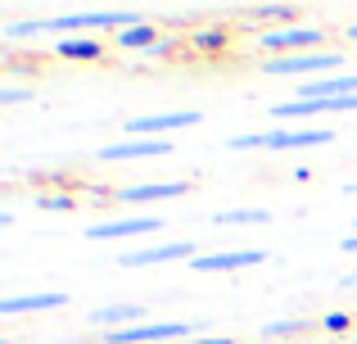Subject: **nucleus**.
<instances>
[{
	"mask_svg": "<svg viewBox=\"0 0 357 344\" xmlns=\"http://www.w3.org/2000/svg\"><path fill=\"white\" fill-rule=\"evenodd\" d=\"M140 18L127 14V9H91V14H63V18H41V23H9L5 36H41V32H54L63 41V36H82L91 32V27H109V32H127V27H136Z\"/></svg>",
	"mask_w": 357,
	"mask_h": 344,
	"instance_id": "nucleus-1",
	"label": "nucleus"
},
{
	"mask_svg": "<svg viewBox=\"0 0 357 344\" xmlns=\"http://www.w3.org/2000/svg\"><path fill=\"white\" fill-rule=\"evenodd\" d=\"M344 63L340 50H307V54H285V59H262V73L271 77H303V73H335Z\"/></svg>",
	"mask_w": 357,
	"mask_h": 344,
	"instance_id": "nucleus-2",
	"label": "nucleus"
},
{
	"mask_svg": "<svg viewBox=\"0 0 357 344\" xmlns=\"http://www.w3.org/2000/svg\"><path fill=\"white\" fill-rule=\"evenodd\" d=\"M176 340H190V322H145V327L109 336V344H176Z\"/></svg>",
	"mask_w": 357,
	"mask_h": 344,
	"instance_id": "nucleus-3",
	"label": "nucleus"
},
{
	"mask_svg": "<svg viewBox=\"0 0 357 344\" xmlns=\"http://www.w3.org/2000/svg\"><path fill=\"white\" fill-rule=\"evenodd\" d=\"M326 27H276V32L258 36V50H321Z\"/></svg>",
	"mask_w": 357,
	"mask_h": 344,
	"instance_id": "nucleus-4",
	"label": "nucleus"
},
{
	"mask_svg": "<svg viewBox=\"0 0 357 344\" xmlns=\"http://www.w3.org/2000/svg\"><path fill=\"white\" fill-rule=\"evenodd\" d=\"M199 114L195 109H172V114H149V118H131L122 132H131V141H154V132H176V127H195Z\"/></svg>",
	"mask_w": 357,
	"mask_h": 344,
	"instance_id": "nucleus-5",
	"label": "nucleus"
},
{
	"mask_svg": "<svg viewBox=\"0 0 357 344\" xmlns=\"http://www.w3.org/2000/svg\"><path fill=\"white\" fill-rule=\"evenodd\" d=\"M172 258H199L195 240H172V245H149V249H131L122 254V267H154V263H172Z\"/></svg>",
	"mask_w": 357,
	"mask_h": 344,
	"instance_id": "nucleus-6",
	"label": "nucleus"
},
{
	"mask_svg": "<svg viewBox=\"0 0 357 344\" xmlns=\"http://www.w3.org/2000/svg\"><path fill=\"white\" fill-rule=\"evenodd\" d=\"M163 154H172V141L154 136V141H118V145H105L100 159H105V163H122V159H163Z\"/></svg>",
	"mask_w": 357,
	"mask_h": 344,
	"instance_id": "nucleus-7",
	"label": "nucleus"
},
{
	"mask_svg": "<svg viewBox=\"0 0 357 344\" xmlns=\"http://www.w3.org/2000/svg\"><path fill=\"white\" fill-rule=\"evenodd\" d=\"M163 227L158 218H114V222H96V227H86L91 240H122V236H154V231Z\"/></svg>",
	"mask_w": 357,
	"mask_h": 344,
	"instance_id": "nucleus-8",
	"label": "nucleus"
},
{
	"mask_svg": "<svg viewBox=\"0 0 357 344\" xmlns=\"http://www.w3.org/2000/svg\"><path fill=\"white\" fill-rule=\"evenodd\" d=\"M262 249H227V254H199L195 258V272H240V267H258Z\"/></svg>",
	"mask_w": 357,
	"mask_h": 344,
	"instance_id": "nucleus-9",
	"label": "nucleus"
},
{
	"mask_svg": "<svg viewBox=\"0 0 357 344\" xmlns=\"http://www.w3.org/2000/svg\"><path fill=\"white\" fill-rule=\"evenodd\" d=\"M145 313L149 308H140V304H118V308H96L91 313V327H105L109 336H118V331H131V327H145Z\"/></svg>",
	"mask_w": 357,
	"mask_h": 344,
	"instance_id": "nucleus-10",
	"label": "nucleus"
},
{
	"mask_svg": "<svg viewBox=\"0 0 357 344\" xmlns=\"http://www.w3.org/2000/svg\"><path fill=\"white\" fill-rule=\"evenodd\" d=\"M185 190H190L185 181H140V186H122L114 200L118 204H149V200H176Z\"/></svg>",
	"mask_w": 357,
	"mask_h": 344,
	"instance_id": "nucleus-11",
	"label": "nucleus"
},
{
	"mask_svg": "<svg viewBox=\"0 0 357 344\" xmlns=\"http://www.w3.org/2000/svg\"><path fill=\"white\" fill-rule=\"evenodd\" d=\"M335 132H267L262 150H307V145H331Z\"/></svg>",
	"mask_w": 357,
	"mask_h": 344,
	"instance_id": "nucleus-12",
	"label": "nucleus"
},
{
	"mask_svg": "<svg viewBox=\"0 0 357 344\" xmlns=\"http://www.w3.org/2000/svg\"><path fill=\"white\" fill-rule=\"evenodd\" d=\"M41 308H63V294L59 290H45V294H14V299H0V317L41 313Z\"/></svg>",
	"mask_w": 357,
	"mask_h": 344,
	"instance_id": "nucleus-13",
	"label": "nucleus"
},
{
	"mask_svg": "<svg viewBox=\"0 0 357 344\" xmlns=\"http://www.w3.org/2000/svg\"><path fill=\"white\" fill-rule=\"evenodd\" d=\"M349 91H357V77H321V82H307L303 96L307 100H340Z\"/></svg>",
	"mask_w": 357,
	"mask_h": 344,
	"instance_id": "nucleus-14",
	"label": "nucleus"
},
{
	"mask_svg": "<svg viewBox=\"0 0 357 344\" xmlns=\"http://www.w3.org/2000/svg\"><path fill=\"white\" fill-rule=\"evenodd\" d=\"M118 45L122 50H154L158 45V23H136V27H127V32H118Z\"/></svg>",
	"mask_w": 357,
	"mask_h": 344,
	"instance_id": "nucleus-15",
	"label": "nucleus"
},
{
	"mask_svg": "<svg viewBox=\"0 0 357 344\" xmlns=\"http://www.w3.org/2000/svg\"><path fill=\"white\" fill-rule=\"evenodd\" d=\"M59 54H63V59H100V54H105V45L91 41V36H63V41H59Z\"/></svg>",
	"mask_w": 357,
	"mask_h": 344,
	"instance_id": "nucleus-16",
	"label": "nucleus"
},
{
	"mask_svg": "<svg viewBox=\"0 0 357 344\" xmlns=\"http://www.w3.org/2000/svg\"><path fill=\"white\" fill-rule=\"evenodd\" d=\"M271 213L267 209H236V213H213L218 227H240V222H267Z\"/></svg>",
	"mask_w": 357,
	"mask_h": 344,
	"instance_id": "nucleus-17",
	"label": "nucleus"
},
{
	"mask_svg": "<svg viewBox=\"0 0 357 344\" xmlns=\"http://www.w3.org/2000/svg\"><path fill=\"white\" fill-rule=\"evenodd\" d=\"M195 45H199V50H222V45H227V32H222V27H204V32H195Z\"/></svg>",
	"mask_w": 357,
	"mask_h": 344,
	"instance_id": "nucleus-18",
	"label": "nucleus"
},
{
	"mask_svg": "<svg viewBox=\"0 0 357 344\" xmlns=\"http://www.w3.org/2000/svg\"><path fill=\"white\" fill-rule=\"evenodd\" d=\"M36 204L54 213H68V209H77V195H36Z\"/></svg>",
	"mask_w": 357,
	"mask_h": 344,
	"instance_id": "nucleus-19",
	"label": "nucleus"
},
{
	"mask_svg": "<svg viewBox=\"0 0 357 344\" xmlns=\"http://www.w3.org/2000/svg\"><path fill=\"white\" fill-rule=\"evenodd\" d=\"M298 9L294 5H258L253 9V18H294Z\"/></svg>",
	"mask_w": 357,
	"mask_h": 344,
	"instance_id": "nucleus-20",
	"label": "nucleus"
},
{
	"mask_svg": "<svg viewBox=\"0 0 357 344\" xmlns=\"http://www.w3.org/2000/svg\"><path fill=\"white\" fill-rule=\"evenodd\" d=\"M303 327H307L303 317H289V322H271V327H267V336H294V331H303Z\"/></svg>",
	"mask_w": 357,
	"mask_h": 344,
	"instance_id": "nucleus-21",
	"label": "nucleus"
},
{
	"mask_svg": "<svg viewBox=\"0 0 357 344\" xmlns=\"http://www.w3.org/2000/svg\"><path fill=\"white\" fill-rule=\"evenodd\" d=\"M321 327L340 336V331H349V313H326V317H321Z\"/></svg>",
	"mask_w": 357,
	"mask_h": 344,
	"instance_id": "nucleus-22",
	"label": "nucleus"
},
{
	"mask_svg": "<svg viewBox=\"0 0 357 344\" xmlns=\"http://www.w3.org/2000/svg\"><path fill=\"white\" fill-rule=\"evenodd\" d=\"M18 100H27V91H18V87H5V91H0V105H18Z\"/></svg>",
	"mask_w": 357,
	"mask_h": 344,
	"instance_id": "nucleus-23",
	"label": "nucleus"
},
{
	"mask_svg": "<svg viewBox=\"0 0 357 344\" xmlns=\"http://www.w3.org/2000/svg\"><path fill=\"white\" fill-rule=\"evenodd\" d=\"M176 344H236V340H227V336H213V340H176Z\"/></svg>",
	"mask_w": 357,
	"mask_h": 344,
	"instance_id": "nucleus-24",
	"label": "nucleus"
},
{
	"mask_svg": "<svg viewBox=\"0 0 357 344\" xmlns=\"http://www.w3.org/2000/svg\"><path fill=\"white\" fill-rule=\"evenodd\" d=\"M344 32H349V36H353V41H357V23H349V27H344Z\"/></svg>",
	"mask_w": 357,
	"mask_h": 344,
	"instance_id": "nucleus-25",
	"label": "nucleus"
},
{
	"mask_svg": "<svg viewBox=\"0 0 357 344\" xmlns=\"http://www.w3.org/2000/svg\"><path fill=\"white\" fill-rule=\"evenodd\" d=\"M344 285H357V272H353V276H344Z\"/></svg>",
	"mask_w": 357,
	"mask_h": 344,
	"instance_id": "nucleus-26",
	"label": "nucleus"
},
{
	"mask_svg": "<svg viewBox=\"0 0 357 344\" xmlns=\"http://www.w3.org/2000/svg\"><path fill=\"white\" fill-rule=\"evenodd\" d=\"M349 195H357V181H349Z\"/></svg>",
	"mask_w": 357,
	"mask_h": 344,
	"instance_id": "nucleus-27",
	"label": "nucleus"
}]
</instances>
